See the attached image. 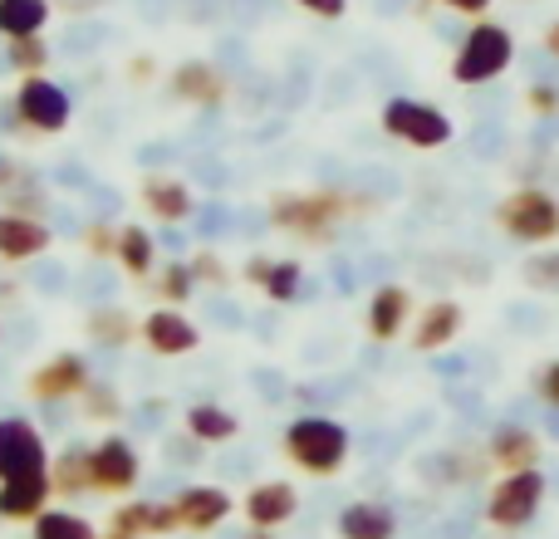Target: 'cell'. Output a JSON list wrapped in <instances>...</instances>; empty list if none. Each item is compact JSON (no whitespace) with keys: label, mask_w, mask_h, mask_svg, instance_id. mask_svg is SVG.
I'll return each mask as SVG.
<instances>
[{"label":"cell","mask_w":559,"mask_h":539,"mask_svg":"<svg viewBox=\"0 0 559 539\" xmlns=\"http://www.w3.org/2000/svg\"><path fill=\"white\" fill-rule=\"evenodd\" d=\"M173 94L182 98V104L216 108V104H226L231 84H226V74L216 64H206V59H187V64L173 69Z\"/></svg>","instance_id":"cell-16"},{"label":"cell","mask_w":559,"mask_h":539,"mask_svg":"<svg viewBox=\"0 0 559 539\" xmlns=\"http://www.w3.org/2000/svg\"><path fill=\"white\" fill-rule=\"evenodd\" d=\"M187 265H192L197 289H226V285H231V270L222 265V255H216V251H197Z\"/></svg>","instance_id":"cell-35"},{"label":"cell","mask_w":559,"mask_h":539,"mask_svg":"<svg viewBox=\"0 0 559 539\" xmlns=\"http://www.w3.org/2000/svg\"><path fill=\"white\" fill-rule=\"evenodd\" d=\"M88 383H94V373H88L84 358L55 354L49 363H39L35 373H29V397H35V403H69V397H79Z\"/></svg>","instance_id":"cell-10"},{"label":"cell","mask_w":559,"mask_h":539,"mask_svg":"<svg viewBox=\"0 0 559 539\" xmlns=\"http://www.w3.org/2000/svg\"><path fill=\"white\" fill-rule=\"evenodd\" d=\"M10 118H15L25 133H64L69 118H74V104H69V94L55 84V79L29 74V79H20L15 113Z\"/></svg>","instance_id":"cell-7"},{"label":"cell","mask_w":559,"mask_h":539,"mask_svg":"<svg viewBox=\"0 0 559 539\" xmlns=\"http://www.w3.org/2000/svg\"><path fill=\"white\" fill-rule=\"evenodd\" d=\"M540 452H545V446H540V432H531V427H521V422L496 427L491 442H486V462L501 466L506 476L535 471V466H540Z\"/></svg>","instance_id":"cell-13"},{"label":"cell","mask_w":559,"mask_h":539,"mask_svg":"<svg viewBox=\"0 0 559 539\" xmlns=\"http://www.w3.org/2000/svg\"><path fill=\"white\" fill-rule=\"evenodd\" d=\"M299 10H309V15H319V20H338L348 10V0H295Z\"/></svg>","instance_id":"cell-39"},{"label":"cell","mask_w":559,"mask_h":539,"mask_svg":"<svg viewBox=\"0 0 559 539\" xmlns=\"http://www.w3.org/2000/svg\"><path fill=\"white\" fill-rule=\"evenodd\" d=\"M29 539H104V535L74 511H45L35 520V530H29Z\"/></svg>","instance_id":"cell-28"},{"label":"cell","mask_w":559,"mask_h":539,"mask_svg":"<svg viewBox=\"0 0 559 539\" xmlns=\"http://www.w3.org/2000/svg\"><path fill=\"white\" fill-rule=\"evenodd\" d=\"M442 5L462 10V15H486V10H491V0H442Z\"/></svg>","instance_id":"cell-40"},{"label":"cell","mask_w":559,"mask_h":539,"mask_svg":"<svg viewBox=\"0 0 559 539\" xmlns=\"http://www.w3.org/2000/svg\"><path fill=\"white\" fill-rule=\"evenodd\" d=\"M545 505V471H515V476H501L486 495V525H496L501 535H521L525 525L540 515Z\"/></svg>","instance_id":"cell-5"},{"label":"cell","mask_w":559,"mask_h":539,"mask_svg":"<svg viewBox=\"0 0 559 539\" xmlns=\"http://www.w3.org/2000/svg\"><path fill=\"white\" fill-rule=\"evenodd\" d=\"M49 25V0H0V35L29 39Z\"/></svg>","instance_id":"cell-26"},{"label":"cell","mask_w":559,"mask_h":539,"mask_svg":"<svg viewBox=\"0 0 559 539\" xmlns=\"http://www.w3.org/2000/svg\"><path fill=\"white\" fill-rule=\"evenodd\" d=\"M88 334H94V344L123 348V344L138 338V324L123 314V309H94V314H88Z\"/></svg>","instance_id":"cell-29"},{"label":"cell","mask_w":559,"mask_h":539,"mask_svg":"<svg viewBox=\"0 0 559 539\" xmlns=\"http://www.w3.org/2000/svg\"><path fill=\"white\" fill-rule=\"evenodd\" d=\"M49 476H25V481H5L0 486V520H29L35 525L39 515L49 511Z\"/></svg>","instance_id":"cell-22"},{"label":"cell","mask_w":559,"mask_h":539,"mask_svg":"<svg viewBox=\"0 0 559 539\" xmlns=\"http://www.w3.org/2000/svg\"><path fill=\"white\" fill-rule=\"evenodd\" d=\"M114 261L128 270L133 279H147L157 270V241L147 226H118V251Z\"/></svg>","instance_id":"cell-24"},{"label":"cell","mask_w":559,"mask_h":539,"mask_svg":"<svg viewBox=\"0 0 559 539\" xmlns=\"http://www.w3.org/2000/svg\"><path fill=\"white\" fill-rule=\"evenodd\" d=\"M187 432H192L202 446H222V442H231V436L241 432V422H236L226 407H216V403H197V407H187Z\"/></svg>","instance_id":"cell-25"},{"label":"cell","mask_w":559,"mask_h":539,"mask_svg":"<svg viewBox=\"0 0 559 539\" xmlns=\"http://www.w3.org/2000/svg\"><path fill=\"white\" fill-rule=\"evenodd\" d=\"M10 64L20 69V79H29V74H45V64H49V45H45V35L10 39Z\"/></svg>","instance_id":"cell-33"},{"label":"cell","mask_w":559,"mask_h":539,"mask_svg":"<svg viewBox=\"0 0 559 539\" xmlns=\"http://www.w3.org/2000/svg\"><path fill=\"white\" fill-rule=\"evenodd\" d=\"M143 206L157 216V221L177 226V221H187V216L197 212V196H192V187H187L182 177L157 172V177H147L143 182Z\"/></svg>","instance_id":"cell-21"},{"label":"cell","mask_w":559,"mask_h":539,"mask_svg":"<svg viewBox=\"0 0 559 539\" xmlns=\"http://www.w3.org/2000/svg\"><path fill=\"white\" fill-rule=\"evenodd\" d=\"M407 319H413V289H403V285L373 289V299H368V334L378 344H393L407 328Z\"/></svg>","instance_id":"cell-19"},{"label":"cell","mask_w":559,"mask_h":539,"mask_svg":"<svg viewBox=\"0 0 559 539\" xmlns=\"http://www.w3.org/2000/svg\"><path fill=\"white\" fill-rule=\"evenodd\" d=\"M545 55H550V59H559V20H555L550 29H545Z\"/></svg>","instance_id":"cell-42"},{"label":"cell","mask_w":559,"mask_h":539,"mask_svg":"<svg viewBox=\"0 0 559 539\" xmlns=\"http://www.w3.org/2000/svg\"><path fill=\"white\" fill-rule=\"evenodd\" d=\"M173 511H177V525L192 535H212L216 525H226L231 515V495L222 486H187V491L173 495Z\"/></svg>","instance_id":"cell-12"},{"label":"cell","mask_w":559,"mask_h":539,"mask_svg":"<svg viewBox=\"0 0 559 539\" xmlns=\"http://www.w3.org/2000/svg\"><path fill=\"white\" fill-rule=\"evenodd\" d=\"M157 295L167 299V309H177V304H187V299L197 295V279H192V265L187 261H173V265H163L157 270Z\"/></svg>","instance_id":"cell-30"},{"label":"cell","mask_w":559,"mask_h":539,"mask_svg":"<svg viewBox=\"0 0 559 539\" xmlns=\"http://www.w3.org/2000/svg\"><path fill=\"white\" fill-rule=\"evenodd\" d=\"M511 59H515L511 29L496 25V20H481V25L466 29L462 49H456L452 79L456 84H491V79H501L506 69H511Z\"/></svg>","instance_id":"cell-4"},{"label":"cell","mask_w":559,"mask_h":539,"mask_svg":"<svg viewBox=\"0 0 559 539\" xmlns=\"http://www.w3.org/2000/svg\"><path fill=\"white\" fill-rule=\"evenodd\" d=\"M241 511H246V520H251V530H280V525L295 520L299 491L289 481H261V486H251Z\"/></svg>","instance_id":"cell-14"},{"label":"cell","mask_w":559,"mask_h":539,"mask_svg":"<svg viewBox=\"0 0 559 539\" xmlns=\"http://www.w3.org/2000/svg\"><path fill=\"white\" fill-rule=\"evenodd\" d=\"M0 196H5V212H15V216H29V212L39 216V212L49 206V192H45V187H39L29 172H20L15 182H10Z\"/></svg>","instance_id":"cell-31"},{"label":"cell","mask_w":559,"mask_h":539,"mask_svg":"<svg viewBox=\"0 0 559 539\" xmlns=\"http://www.w3.org/2000/svg\"><path fill=\"white\" fill-rule=\"evenodd\" d=\"M496 226L515 245H550L559 241V196L545 187H515L496 202Z\"/></svg>","instance_id":"cell-3"},{"label":"cell","mask_w":559,"mask_h":539,"mask_svg":"<svg viewBox=\"0 0 559 539\" xmlns=\"http://www.w3.org/2000/svg\"><path fill=\"white\" fill-rule=\"evenodd\" d=\"M25 476H49V442L25 417H0V486Z\"/></svg>","instance_id":"cell-8"},{"label":"cell","mask_w":559,"mask_h":539,"mask_svg":"<svg viewBox=\"0 0 559 539\" xmlns=\"http://www.w3.org/2000/svg\"><path fill=\"white\" fill-rule=\"evenodd\" d=\"M397 515L378 501H354L338 511V539H393Z\"/></svg>","instance_id":"cell-23"},{"label":"cell","mask_w":559,"mask_h":539,"mask_svg":"<svg viewBox=\"0 0 559 539\" xmlns=\"http://www.w3.org/2000/svg\"><path fill=\"white\" fill-rule=\"evenodd\" d=\"M45 251H49V226L39 216L0 212V261L20 265V261H39Z\"/></svg>","instance_id":"cell-17"},{"label":"cell","mask_w":559,"mask_h":539,"mask_svg":"<svg viewBox=\"0 0 559 539\" xmlns=\"http://www.w3.org/2000/svg\"><path fill=\"white\" fill-rule=\"evenodd\" d=\"M354 216V196L348 192H329V187H314V192H280L271 202V221L280 231L299 236L309 245L334 241V231Z\"/></svg>","instance_id":"cell-1"},{"label":"cell","mask_w":559,"mask_h":539,"mask_svg":"<svg viewBox=\"0 0 559 539\" xmlns=\"http://www.w3.org/2000/svg\"><path fill=\"white\" fill-rule=\"evenodd\" d=\"M383 133L397 137V143L407 147H423V153H432V147H447L452 143V118L442 113V108L423 104V98H388L383 104Z\"/></svg>","instance_id":"cell-6"},{"label":"cell","mask_w":559,"mask_h":539,"mask_svg":"<svg viewBox=\"0 0 559 539\" xmlns=\"http://www.w3.org/2000/svg\"><path fill=\"white\" fill-rule=\"evenodd\" d=\"M114 530L133 535V539H153V535H177L182 525H177V511L173 501H128L114 511Z\"/></svg>","instance_id":"cell-20"},{"label":"cell","mask_w":559,"mask_h":539,"mask_svg":"<svg viewBox=\"0 0 559 539\" xmlns=\"http://www.w3.org/2000/svg\"><path fill=\"white\" fill-rule=\"evenodd\" d=\"M79 403H84V417H94V422H108V417H118L123 407H118V387H108V383H88L84 393H79Z\"/></svg>","instance_id":"cell-34"},{"label":"cell","mask_w":559,"mask_h":539,"mask_svg":"<svg viewBox=\"0 0 559 539\" xmlns=\"http://www.w3.org/2000/svg\"><path fill=\"white\" fill-rule=\"evenodd\" d=\"M84 245L94 255H114L118 251V231L108 221H94V226H84Z\"/></svg>","instance_id":"cell-36"},{"label":"cell","mask_w":559,"mask_h":539,"mask_svg":"<svg viewBox=\"0 0 559 539\" xmlns=\"http://www.w3.org/2000/svg\"><path fill=\"white\" fill-rule=\"evenodd\" d=\"M466 314L456 299H432V304L423 309V314L413 319V334H407V344L417 348V354H437V348L456 344V334H462Z\"/></svg>","instance_id":"cell-15"},{"label":"cell","mask_w":559,"mask_h":539,"mask_svg":"<svg viewBox=\"0 0 559 539\" xmlns=\"http://www.w3.org/2000/svg\"><path fill=\"white\" fill-rule=\"evenodd\" d=\"M535 393H540L550 407H559V358L540 368V378H535Z\"/></svg>","instance_id":"cell-38"},{"label":"cell","mask_w":559,"mask_h":539,"mask_svg":"<svg viewBox=\"0 0 559 539\" xmlns=\"http://www.w3.org/2000/svg\"><path fill=\"white\" fill-rule=\"evenodd\" d=\"M15 177H20V167H15V163H10V157H5V153H0V192H5V187H10V182H15Z\"/></svg>","instance_id":"cell-41"},{"label":"cell","mask_w":559,"mask_h":539,"mask_svg":"<svg viewBox=\"0 0 559 539\" xmlns=\"http://www.w3.org/2000/svg\"><path fill=\"white\" fill-rule=\"evenodd\" d=\"M285 456L305 476H338L348 462V427L334 417H295L285 427Z\"/></svg>","instance_id":"cell-2"},{"label":"cell","mask_w":559,"mask_h":539,"mask_svg":"<svg viewBox=\"0 0 559 539\" xmlns=\"http://www.w3.org/2000/svg\"><path fill=\"white\" fill-rule=\"evenodd\" d=\"M49 486L64 495L94 491V471H88V446H64V452L49 462Z\"/></svg>","instance_id":"cell-27"},{"label":"cell","mask_w":559,"mask_h":539,"mask_svg":"<svg viewBox=\"0 0 559 539\" xmlns=\"http://www.w3.org/2000/svg\"><path fill=\"white\" fill-rule=\"evenodd\" d=\"M138 338H143L153 354H163V358H182V354H192V348L202 344V328H197L182 309L163 304V309H153V314L138 324Z\"/></svg>","instance_id":"cell-11"},{"label":"cell","mask_w":559,"mask_h":539,"mask_svg":"<svg viewBox=\"0 0 559 539\" xmlns=\"http://www.w3.org/2000/svg\"><path fill=\"white\" fill-rule=\"evenodd\" d=\"M104 539H133V535H123V530H114V525H108V530H104Z\"/></svg>","instance_id":"cell-43"},{"label":"cell","mask_w":559,"mask_h":539,"mask_svg":"<svg viewBox=\"0 0 559 539\" xmlns=\"http://www.w3.org/2000/svg\"><path fill=\"white\" fill-rule=\"evenodd\" d=\"M241 275L251 279V285L261 289L265 299H275V304H289V299H299V289H305V265H299V261H271V255H251Z\"/></svg>","instance_id":"cell-18"},{"label":"cell","mask_w":559,"mask_h":539,"mask_svg":"<svg viewBox=\"0 0 559 539\" xmlns=\"http://www.w3.org/2000/svg\"><path fill=\"white\" fill-rule=\"evenodd\" d=\"M525 104H531V113L550 118V113H559V88L555 84H535L531 94H525Z\"/></svg>","instance_id":"cell-37"},{"label":"cell","mask_w":559,"mask_h":539,"mask_svg":"<svg viewBox=\"0 0 559 539\" xmlns=\"http://www.w3.org/2000/svg\"><path fill=\"white\" fill-rule=\"evenodd\" d=\"M521 279L531 289H540V295H559V251H535L521 265Z\"/></svg>","instance_id":"cell-32"},{"label":"cell","mask_w":559,"mask_h":539,"mask_svg":"<svg viewBox=\"0 0 559 539\" xmlns=\"http://www.w3.org/2000/svg\"><path fill=\"white\" fill-rule=\"evenodd\" d=\"M88 471H94V491L104 495H128L143 476V456L128 436H104L88 446Z\"/></svg>","instance_id":"cell-9"}]
</instances>
